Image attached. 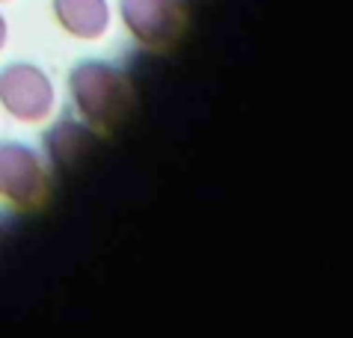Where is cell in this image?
<instances>
[{"instance_id":"1","label":"cell","mask_w":353,"mask_h":338,"mask_svg":"<svg viewBox=\"0 0 353 338\" xmlns=\"http://www.w3.org/2000/svg\"><path fill=\"white\" fill-rule=\"evenodd\" d=\"M68 95L74 110L95 134H113L134 113L137 92L128 72L104 59H81L68 72Z\"/></svg>"},{"instance_id":"2","label":"cell","mask_w":353,"mask_h":338,"mask_svg":"<svg viewBox=\"0 0 353 338\" xmlns=\"http://www.w3.org/2000/svg\"><path fill=\"white\" fill-rule=\"evenodd\" d=\"M54 175L30 146L0 140V199L21 214H33L51 202Z\"/></svg>"},{"instance_id":"3","label":"cell","mask_w":353,"mask_h":338,"mask_svg":"<svg viewBox=\"0 0 353 338\" xmlns=\"http://www.w3.org/2000/svg\"><path fill=\"white\" fill-rule=\"evenodd\" d=\"M119 18L137 45L166 54L184 42L190 9L184 0H119Z\"/></svg>"},{"instance_id":"4","label":"cell","mask_w":353,"mask_h":338,"mask_svg":"<svg viewBox=\"0 0 353 338\" xmlns=\"http://www.w3.org/2000/svg\"><path fill=\"white\" fill-rule=\"evenodd\" d=\"M0 107L18 122H45L54 110V81L36 63L0 68Z\"/></svg>"},{"instance_id":"5","label":"cell","mask_w":353,"mask_h":338,"mask_svg":"<svg viewBox=\"0 0 353 338\" xmlns=\"http://www.w3.org/2000/svg\"><path fill=\"white\" fill-rule=\"evenodd\" d=\"M95 148V131L74 119H60L45 131V155L57 172H74Z\"/></svg>"},{"instance_id":"6","label":"cell","mask_w":353,"mask_h":338,"mask_svg":"<svg viewBox=\"0 0 353 338\" xmlns=\"http://www.w3.org/2000/svg\"><path fill=\"white\" fill-rule=\"evenodd\" d=\"M51 12L63 33L83 42L101 39L113 21L107 0H51Z\"/></svg>"},{"instance_id":"7","label":"cell","mask_w":353,"mask_h":338,"mask_svg":"<svg viewBox=\"0 0 353 338\" xmlns=\"http://www.w3.org/2000/svg\"><path fill=\"white\" fill-rule=\"evenodd\" d=\"M6 39H9V24H6V18H3V12H0V51H3Z\"/></svg>"},{"instance_id":"8","label":"cell","mask_w":353,"mask_h":338,"mask_svg":"<svg viewBox=\"0 0 353 338\" xmlns=\"http://www.w3.org/2000/svg\"><path fill=\"white\" fill-rule=\"evenodd\" d=\"M6 237V226H3V220H0V241Z\"/></svg>"}]
</instances>
